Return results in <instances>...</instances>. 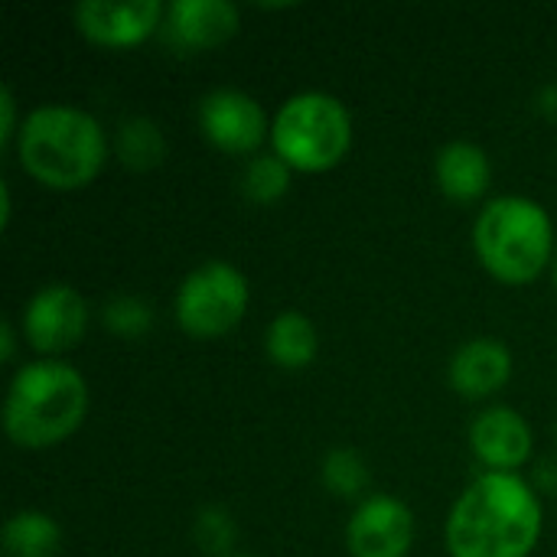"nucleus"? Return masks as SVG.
Here are the masks:
<instances>
[{"label": "nucleus", "instance_id": "nucleus-1", "mask_svg": "<svg viewBox=\"0 0 557 557\" xmlns=\"http://www.w3.org/2000/svg\"><path fill=\"white\" fill-rule=\"evenodd\" d=\"M545 529L539 490L522 473L483 470L454 499L444 522L450 557H532Z\"/></svg>", "mask_w": 557, "mask_h": 557}, {"label": "nucleus", "instance_id": "nucleus-2", "mask_svg": "<svg viewBox=\"0 0 557 557\" xmlns=\"http://www.w3.org/2000/svg\"><path fill=\"white\" fill-rule=\"evenodd\" d=\"M13 153L39 186L75 193L101 176L111 157V137L91 111L69 101H46L23 114Z\"/></svg>", "mask_w": 557, "mask_h": 557}, {"label": "nucleus", "instance_id": "nucleus-3", "mask_svg": "<svg viewBox=\"0 0 557 557\" xmlns=\"http://www.w3.org/2000/svg\"><path fill=\"white\" fill-rule=\"evenodd\" d=\"M88 418V382L65 359H33L13 369L3 395V434L23 450L69 441Z\"/></svg>", "mask_w": 557, "mask_h": 557}, {"label": "nucleus", "instance_id": "nucleus-4", "mask_svg": "<svg viewBox=\"0 0 557 557\" xmlns=\"http://www.w3.org/2000/svg\"><path fill=\"white\" fill-rule=\"evenodd\" d=\"M473 251L499 284H532L555 261V222L532 196L486 199L473 222Z\"/></svg>", "mask_w": 557, "mask_h": 557}, {"label": "nucleus", "instance_id": "nucleus-5", "mask_svg": "<svg viewBox=\"0 0 557 557\" xmlns=\"http://www.w3.org/2000/svg\"><path fill=\"white\" fill-rule=\"evenodd\" d=\"M352 111L333 91L307 88L281 101L271 117V150L297 173H326L352 147Z\"/></svg>", "mask_w": 557, "mask_h": 557}, {"label": "nucleus", "instance_id": "nucleus-6", "mask_svg": "<svg viewBox=\"0 0 557 557\" xmlns=\"http://www.w3.org/2000/svg\"><path fill=\"white\" fill-rule=\"evenodd\" d=\"M251 304L248 277L222 258L196 264L173 294V320L193 339H222L242 326Z\"/></svg>", "mask_w": 557, "mask_h": 557}, {"label": "nucleus", "instance_id": "nucleus-7", "mask_svg": "<svg viewBox=\"0 0 557 557\" xmlns=\"http://www.w3.org/2000/svg\"><path fill=\"white\" fill-rule=\"evenodd\" d=\"M88 300L78 294V287L65 281L42 284L29 294V300L20 310V336L23 343L39 352V359H59V352L75 349L88 333Z\"/></svg>", "mask_w": 557, "mask_h": 557}, {"label": "nucleus", "instance_id": "nucleus-8", "mask_svg": "<svg viewBox=\"0 0 557 557\" xmlns=\"http://www.w3.org/2000/svg\"><path fill=\"white\" fill-rule=\"evenodd\" d=\"M202 137L232 157L261 153L264 140H271V117L264 104L242 88H212L199 98L196 111Z\"/></svg>", "mask_w": 557, "mask_h": 557}, {"label": "nucleus", "instance_id": "nucleus-9", "mask_svg": "<svg viewBox=\"0 0 557 557\" xmlns=\"http://www.w3.org/2000/svg\"><path fill=\"white\" fill-rule=\"evenodd\" d=\"M418 519L411 506L392 493H369L346 522V548L352 557H408Z\"/></svg>", "mask_w": 557, "mask_h": 557}, {"label": "nucleus", "instance_id": "nucleus-10", "mask_svg": "<svg viewBox=\"0 0 557 557\" xmlns=\"http://www.w3.org/2000/svg\"><path fill=\"white\" fill-rule=\"evenodd\" d=\"M75 29L104 49H131L147 42L157 29H163L166 3L163 0H85L72 7Z\"/></svg>", "mask_w": 557, "mask_h": 557}, {"label": "nucleus", "instance_id": "nucleus-11", "mask_svg": "<svg viewBox=\"0 0 557 557\" xmlns=\"http://www.w3.org/2000/svg\"><path fill=\"white\" fill-rule=\"evenodd\" d=\"M473 457L490 470V473H519L535 450V434L532 424L525 421L522 411L509 405H490L483 408L467 431Z\"/></svg>", "mask_w": 557, "mask_h": 557}, {"label": "nucleus", "instance_id": "nucleus-12", "mask_svg": "<svg viewBox=\"0 0 557 557\" xmlns=\"http://www.w3.org/2000/svg\"><path fill=\"white\" fill-rule=\"evenodd\" d=\"M242 10L228 0H170L163 36L180 52L219 49L238 36Z\"/></svg>", "mask_w": 557, "mask_h": 557}, {"label": "nucleus", "instance_id": "nucleus-13", "mask_svg": "<svg viewBox=\"0 0 557 557\" xmlns=\"http://www.w3.org/2000/svg\"><path fill=\"white\" fill-rule=\"evenodd\" d=\"M512 352L496 336H473L450 356V388L467 401H483L503 392L512 379Z\"/></svg>", "mask_w": 557, "mask_h": 557}, {"label": "nucleus", "instance_id": "nucleus-14", "mask_svg": "<svg viewBox=\"0 0 557 557\" xmlns=\"http://www.w3.org/2000/svg\"><path fill=\"white\" fill-rule=\"evenodd\" d=\"M434 183L454 202H476L490 193L493 160L476 140H450L434 153Z\"/></svg>", "mask_w": 557, "mask_h": 557}, {"label": "nucleus", "instance_id": "nucleus-15", "mask_svg": "<svg viewBox=\"0 0 557 557\" xmlns=\"http://www.w3.org/2000/svg\"><path fill=\"white\" fill-rule=\"evenodd\" d=\"M264 352L284 372H304L320 352L317 323L300 310H281L264 330Z\"/></svg>", "mask_w": 557, "mask_h": 557}, {"label": "nucleus", "instance_id": "nucleus-16", "mask_svg": "<svg viewBox=\"0 0 557 557\" xmlns=\"http://www.w3.org/2000/svg\"><path fill=\"white\" fill-rule=\"evenodd\" d=\"M62 529L42 509H20L3 522V555L7 557H59Z\"/></svg>", "mask_w": 557, "mask_h": 557}, {"label": "nucleus", "instance_id": "nucleus-17", "mask_svg": "<svg viewBox=\"0 0 557 557\" xmlns=\"http://www.w3.org/2000/svg\"><path fill=\"white\" fill-rule=\"evenodd\" d=\"M111 147L127 170H153L166 157V137H163L160 124L144 114L124 117L114 131Z\"/></svg>", "mask_w": 557, "mask_h": 557}, {"label": "nucleus", "instance_id": "nucleus-18", "mask_svg": "<svg viewBox=\"0 0 557 557\" xmlns=\"http://www.w3.org/2000/svg\"><path fill=\"white\" fill-rule=\"evenodd\" d=\"M290 176H294V170L274 150L271 153L261 150V153L248 157V163L242 170V193L255 206H274L287 196Z\"/></svg>", "mask_w": 557, "mask_h": 557}, {"label": "nucleus", "instance_id": "nucleus-19", "mask_svg": "<svg viewBox=\"0 0 557 557\" xmlns=\"http://www.w3.org/2000/svg\"><path fill=\"white\" fill-rule=\"evenodd\" d=\"M320 480L323 486L339 496V499H356L362 503L369 496V483H372V473H369V463L359 450L352 447H336L323 457V467H320Z\"/></svg>", "mask_w": 557, "mask_h": 557}, {"label": "nucleus", "instance_id": "nucleus-20", "mask_svg": "<svg viewBox=\"0 0 557 557\" xmlns=\"http://www.w3.org/2000/svg\"><path fill=\"white\" fill-rule=\"evenodd\" d=\"M101 323L108 333L121 336V339H140L150 333L153 326V310L144 297L134 294H117L111 300H104L101 307Z\"/></svg>", "mask_w": 557, "mask_h": 557}, {"label": "nucleus", "instance_id": "nucleus-21", "mask_svg": "<svg viewBox=\"0 0 557 557\" xmlns=\"http://www.w3.org/2000/svg\"><path fill=\"white\" fill-rule=\"evenodd\" d=\"M235 539H238V525H235V519L222 506L199 509V516H196V542H199L202 552L228 555V548L235 545Z\"/></svg>", "mask_w": 557, "mask_h": 557}, {"label": "nucleus", "instance_id": "nucleus-22", "mask_svg": "<svg viewBox=\"0 0 557 557\" xmlns=\"http://www.w3.org/2000/svg\"><path fill=\"white\" fill-rule=\"evenodd\" d=\"M20 127H23V117L16 108V95L10 85H0V147H13Z\"/></svg>", "mask_w": 557, "mask_h": 557}, {"label": "nucleus", "instance_id": "nucleus-23", "mask_svg": "<svg viewBox=\"0 0 557 557\" xmlns=\"http://www.w3.org/2000/svg\"><path fill=\"white\" fill-rule=\"evenodd\" d=\"M16 339H23V336H20V326L7 320V323L0 326V359H3L7 366L16 362Z\"/></svg>", "mask_w": 557, "mask_h": 557}, {"label": "nucleus", "instance_id": "nucleus-24", "mask_svg": "<svg viewBox=\"0 0 557 557\" xmlns=\"http://www.w3.org/2000/svg\"><path fill=\"white\" fill-rule=\"evenodd\" d=\"M10 215H13V193L10 183L0 180V228H10Z\"/></svg>", "mask_w": 557, "mask_h": 557}, {"label": "nucleus", "instance_id": "nucleus-25", "mask_svg": "<svg viewBox=\"0 0 557 557\" xmlns=\"http://www.w3.org/2000/svg\"><path fill=\"white\" fill-rule=\"evenodd\" d=\"M539 111L548 114L552 121H557V85L542 88V95H539Z\"/></svg>", "mask_w": 557, "mask_h": 557}, {"label": "nucleus", "instance_id": "nucleus-26", "mask_svg": "<svg viewBox=\"0 0 557 557\" xmlns=\"http://www.w3.org/2000/svg\"><path fill=\"white\" fill-rule=\"evenodd\" d=\"M552 277H555V287H557V251H555V261H552Z\"/></svg>", "mask_w": 557, "mask_h": 557}, {"label": "nucleus", "instance_id": "nucleus-27", "mask_svg": "<svg viewBox=\"0 0 557 557\" xmlns=\"http://www.w3.org/2000/svg\"><path fill=\"white\" fill-rule=\"evenodd\" d=\"M232 557H258V555H232Z\"/></svg>", "mask_w": 557, "mask_h": 557}]
</instances>
